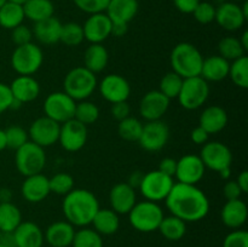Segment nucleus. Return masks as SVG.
<instances>
[{
	"label": "nucleus",
	"instance_id": "nucleus-10",
	"mask_svg": "<svg viewBox=\"0 0 248 247\" xmlns=\"http://www.w3.org/2000/svg\"><path fill=\"white\" fill-rule=\"evenodd\" d=\"M77 102L68 96L65 92H52L46 97L44 102L45 116L61 124L74 118Z\"/></svg>",
	"mask_w": 248,
	"mask_h": 247
},
{
	"label": "nucleus",
	"instance_id": "nucleus-50",
	"mask_svg": "<svg viewBox=\"0 0 248 247\" xmlns=\"http://www.w3.org/2000/svg\"><path fill=\"white\" fill-rule=\"evenodd\" d=\"M110 113H111V115H113L118 121L124 120V119H126L130 116V113H131L130 104L127 103V101L113 103L111 104Z\"/></svg>",
	"mask_w": 248,
	"mask_h": 247
},
{
	"label": "nucleus",
	"instance_id": "nucleus-15",
	"mask_svg": "<svg viewBox=\"0 0 248 247\" xmlns=\"http://www.w3.org/2000/svg\"><path fill=\"white\" fill-rule=\"evenodd\" d=\"M97 87L101 96L111 104L127 101L131 94L130 82L119 74L106 75Z\"/></svg>",
	"mask_w": 248,
	"mask_h": 247
},
{
	"label": "nucleus",
	"instance_id": "nucleus-18",
	"mask_svg": "<svg viewBox=\"0 0 248 247\" xmlns=\"http://www.w3.org/2000/svg\"><path fill=\"white\" fill-rule=\"evenodd\" d=\"M111 24L106 12L90 15L82 26L85 39L91 44H102L111 35Z\"/></svg>",
	"mask_w": 248,
	"mask_h": 247
},
{
	"label": "nucleus",
	"instance_id": "nucleus-22",
	"mask_svg": "<svg viewBox=\"0 0 248 247\" xmlns=\"http://www.w3.org/2000/svg\"><path fill=\"white\" fill-rule=\"evenodd\" d=\"M14 99L19 103H29L40 94V85L31 75H18L9 85Z\"/></svg>",
	"mask_w": 248,
	"mask_h": 247
},
{
	"label": "nucleus",
	"instance_id": "nucleus-24",
	"mask_svg": "<svg viewBox=\"0 0 248 247\" xmlns=\"http://www.w3.org/2000/svg\"><path fill=\"white\" fill-rule=\"evenodd\" d=\"M15 247H41L44 244V232L33 222H21L12 232Z\"/></svg>",
	"mask_w": 248,
	"mask_h": 247
},
{
	"label": "nucleus",
	"instance_id": "nucleus-59",
	"mask_svg": "<svg viewBox=\"0 0 248 247\" xmlns=\"http://www.w3.org/2000/svg\"><path fill=\"white\" fill-rule=\"evenodd\" d=\"M239 40H240V43H241V45H242V47L245 48V51H248V31H245L244 33H242V35H241V38H239Z\"/></svg>",
	"mask_w": 248,
	"mask_h": 247
},
{
	"label": "nucleus",
	"instance_id": "nucleus-23",
	"mask_svg": "<svg viewBox=\"0 0 248 247\" xmlns=\"http://www.w3.org/2000/svg\"><path fill=\"white\" fill-rule=\"evenodd\" d=\"M138 9V0H109L104 12L111 23L128 24L136 17Z\"/></svg>",
	"mask_w": 248,
	"mask_h": 247
},
{
	"label": "nucleus",
	"instance_id": "nucleus-11",
	"mask_svg": "<svg viewBox=\"0 0 248 247\" xmlns=\"http://www.w3.org/2000/svg\"><path fill=\"white\" fill-rule=\"evenodd\" d=\"M199 156L202 160L206 169H210L216 172L230 167L232 162V150L224 143L217 142V140L205 143Z\"/></svg>",
	"mask_w": 248,
	"mask_h": 247
},
{
	"label": "nucleus",
	"instance_id": "nucleus-60",
	"mask_svg": "<svg viewBox=\"0 0 248 247\" xmlns=\"http://www.w3.org/2000/svg\"><path fill=\"white\" fill-rule=\"evenodd\" d=\"M218 173H219V176L222 177L223 179L228 181V179H229V177L232 176V169H230V167H227V169H223L222 171H219Z\"/></svg>",
	"mask_w": 248,
	"mask_h": 247
},
{
	"label": "nucleus",
	"instance_id": "nucleus-45",
	"mask_svg": "<svg viewBox=\"0 0 248 247\" xmlns=\"http://www.w3.org/2000/svg\"><path fill=\"white\" fill-rule=\"evenodd\" d=\"M194 18L201 24H208L215 21L216 7L208 1H200L193 11Z\"/></svg>",
	"mask_w": 248,
	"mask_h": 247
},
{
	"label": "nucleus",
	"instance_id": "nucleus-42",
	"mask_svg": "<svg viewBox=\"0 0 248 247\" xmlns=\"http://www.w3.org/2000/svg\"><path fill=\"white\" fill-rule=\"evenodd\" d=\"M72 246L73 247H103V240H102V235H99L94 229L82 228V229L75 232Z\"/></svg>",
	"mask_w": 248,
	"mask_h": 247
},
{
	"label": "nucleus",
	"instance_id": "nucleus-62",
	"mask_svg": "<svg viewBox=\"0 0 248 247\" xmlns=\"http://www.w3.org/2000/svg\"><path fill=\"white\" fill-rule=\"evenodd\" d=\"M7 1L15 2V4H18V5H22V6H23V5L26 4V2L28 1V0H7Z\"/></svg>",
	"mask_w": 248,
	"mask_h": 247
},
{
	"label": "nucleus",
	"instance_id": "nucleus-39",
	"mask_svg": "<svg viewBox=\"0 0 248 247\" xmlns=\"http://www.w3.org/2000/svg\"><path fill=\"white\" fill-rule=\"evenodd\" d=\"M99 118V109L94 103L89 101H80L75 106L74 119L79 123L84 124L85 126L92 125L96 123Z\"/></svg>",
	"mask_w": 248,
	"mask_h": 247
},
{
	"label": "nucleus",
	"instance_id": "nucleus-32",
	"mask_svg": "<svg viewBox=\"0 0 248 247\" xmlns=\"http://www.w3.org/2000/svg\"><path fill=\"white\" fill-rule=\"evenodd\" d=\"M22 213L12 202H0V232L2 234L14 232L21 224Z\"/></svg>",
	"mask_w": 248,
	"mask_h": 247
},
{
	"label": "nucleus",
	"instance_id": "nucleus-30",
	"mask_svg": "<svg viewBox=\"0 0 248 247\" xmlns=\"http://www.w3.org/2000/svg\"><path fill=\"white\" fill-rule=\"evenodd\" d=\"M109 53L102 44H91L85 50L84 53V67L92 72L93 74L101 73L108 65Z\"/></svg>",
	"mask_w": 248,
	"mask_h": 247
},
{
	"label": "nucleus",
	"instance_id": "nucleus-3",
	"mask_svg": "<svg viewBox=\"0 0 248 247\" xmlns=\"http://www.w3.org/2000/svg\"><path fill=\"white\" fill-rule=\"evenodd\" d=\"M170 61L173 72L183 79H188L200 75L203 57L193 44L179 43L172 50Z\"/></svg>",
	"mask_w": 248,
	"mask_h": 247
},
{
	"label": "nucleus",
	"instance_id": "nucleus-13",
	"mask_svg": "<svg viewBox=\"0 0 248 247\" xmlns=\"http://www.w3.org/2000/svg\"><path fill=\"white\" fill-rule=\"evenodd\" d=\"M169 138L170 128L164 121H148L145 125H143L138 143L144 150L154 153L161 150L167 144Z\"/></svg>",
	"mask_w": 248,
	"mask_h": 247
},
{
	"label": "nucleus",
	"instance_id": "nucleus-7",
	"mask_svg": "<svg viewBox=\"0 0 248 247\" xmlns=\"http://www.w3.org/2000/svg\"><path fill=\"white\" fill-rule=\"evenodd\" d=\"M43 62V50L33 43L16 46L11 56V67L18 75L35 74Z\"/></svg>",
	"mask_w": 248,
	"mask_h": 247
},
{
	"label": "nucleus",
	"instance_id": "nucleus-6",
	"mask_svg": "<svg viewBox=\"0 0 248 247\" xmlns=\"http://www.w3.org/2000/svg\"><path fill=\"white\" fill-rule=\"evenodd\" d=\"M15 164L17 171L24 177L41 173L46 165V154L44 148L28 140L26 144L16 150Z\"/></svg>",
	"mask_w": 248,
	"mask_h": 247
},
{
	"label": "nucleus",
	"instance_id": "nucleus-36",
	"mask_svg": "<svg viewBox=\"0 0 248 247\" xmlns=\"http://www.w3.org/2000/svg\"><path fill=\"white\" fill-rule=\"evenodd\" d=\"M218 51L220 57L225 58L229 62L246 56V51L242 47L239 38L235 36H225L218 44Z\"/></svg>",
	"mask_w": 248,
	"mask_h": 247
},
{
	"label": "nucleus",
	"instance_id": "nucleus-58",
	"mask_svg": "<svg viewBox=\"0 0 248 247\" xmlns=\"http://www.w3.org/2000/svg\"><path fill=\"white\" fill-rule=\"evenodd\" d=\"M142 177L143 174H140V172H135L130 176V179H128V184H130L132 188H138L140 186V181H142Z\"/></svg>",
	"mask_w": 248,
	"mask_h": 247
},
{
	"label": "nucleus",
	"instance_id": "nucleus-8",
	"mask_svg": "<svg viewBox=\"0 0 248 247\" xmlns=\"http://www.w3.org/2000/svg\"><path fill=\"white\" fill-rule=\"evenodd\" d=\"M208 96H210V85L199 75L183 80L181 92L177 98L184 109L195 110L206 103Z\"/></svg>",
	"mask_w": 248,
	"mask_h": 247
},
{
	"label": "nucleus",
	"instance_id": "nucleus-27",
	"mask_svg": "<svg viewBox=\"0 0 248 247\" xmlns=\"http://www.w3.org/2000/svg\"><path fill=\"white\" fill-rule=\"evenodd\" d=\"M247 216V205L241 199L227 201L220 212L223 224L234 230L240 229L246 223Z\"/></svg>",
	"mask_w": 248,
	"mask_h": 247
},
{
	"label": "nucleus",
	"instance_id": "nucleus-56",
	"mask_svg": "<svg viewBox=\"0 0 248 247\" xmlns=\"http://www.w3.org/2000/svg\"><path fill=\"white\" fill-rule=\"evenodd\" d=\"M236 183L239 184L242 193H247L248 191V172L247 171H242L241 173L239 174V177H237L236 179Z\"/></svg>",
	"mask_w": 248,
	"mask_h": 247
},
{
	"label": "nucleus",
	"instance_id": "nucleus-33",
	"mask_svg": "<svg viewBox=\"0 0 248 247\" xmlns=\"http://www.w3.org/2000/svg\"><path fill=\"white\" fill-rule=\"evenodd\" d=\"M23 11L26 18L35 23L52 17L55 14V6L51 0H28L23 5Z\"/></svg>",
	"mask_w": 248,
	"mask_h": 247
},
{
	"label": "nucleus",
	"instance_id": "nucleus-35",
	"mask_svg": "<svg viewBox=\"0 0 248 247\" xmlns=\"http://www.w3.org/2000/svg\"><path fill=\"white\" fill-rule=\"evenodd\" d=\"M157 230L161 232L165 239L170 240V241H178L186 235V224L181 218L171 215L169 217L162 218Z\"/></svg>",
	"mask_w": 248,
	"mask_h": 247
},
{
	"label": "nucleus",
	"instance_id": "nucleus-49",
	"mask_svg": "<svg viewBox=\"0 0 248 247\" xmlns=\"http://www.w3.org/2000/svg\"><path fill=\"white\" fill-rule=\"evenodd\" d=\"M12 102H14V97H12L9 85L0 82V114L11 109Z\"/></svg>",
	"mask_w": 248,
	"mask_h": 247
},
{
	"label": "nucleus",
	"instance_id": "nucleus-54",
	"mask_svg": "<svg viewBox=\"0 0 248 247\" xmlns=\"http://www.w3.org/2000/svg\"><path fill=\"white\" fill-rule=\"evenodd\" d=\"M190 138L195 144L198 145H203L205 143L208 142V138H210V133L205 130V128L201 127L200 125L198 127L194 128L190 133Z\"/></svg>",
	"mask_w": 248,
	"mask_h": 247
},
{
	"label": "nucleus",
	"instance_id": "nucleus-28",
	"mask_svg": "<svg viewBox=\"0 0 248 247\" xmlns=\"http://www.w3.org/2000/svg\"><path fill=\"white\" fill-rule=\"evenodd\" d=\"M230 62L219 55L203 58L200 77L206 81H222L229 75Z\"/></svg>",
	"mask_w": 248,
	"mask_h": 247
},
{
	"label": "nucleus",
	"instance_id": "nucleus-38",
	"mask_svg": "<svg viewBox=\"0 0 248 247\" xmlns=\"http://www.w3.org/2000/svg\"><path fill=\"white\" fill-rule=\"evenodd\" d=\"M232 81L241 89H247L248 87V58L244 56L241 58L232 61L230 63L229 75Z\"/></svg>",
	"mask_w": 248,
	"mask_h": 247
},
{
	"label": "nucleus",
	"instance_id": "nucleus-51",
	"mask_svg": "<svg viewBox=\"0 0 248 247\" xmlns=\"http://www.w3.org/2000/svg\"><path fill=\"white\" fill-rule=\"evenodd\" d=\"M223 194H224V198L227 199V201L236 200V199L241 198L242 190L240 189L236 181H229L228 179L227 183L224 184V188H223Z\"/></svg>",
	"mask_w": 248,
	"mask_h": 247
},
{
	"label": "nucleus",
	"instance_id": "nucleus-48",
	"mask_svg": "<svg viewBox=\"0 0 248 247\" xmlns=\"http://www.w3.org/2000/svg\"><path fill=\"white\" fill-rule=\"evenodd\" d=\"M11 39L12 43L16 46L26 45V44L31 43V39H33V31L31 28H28L27 26H24L23 23L17 26L16 28H14L11 31Z\"/></svg>",
	"mask_w": 248,
	"mask_h": 247
},
{
	"label": "nucleus",
	"instance_id": "nucleus-20",
	"mask_svg": "<svg viewBox=\"0 0 248 247\" xmlns=\"http://www.w3.org/2000/svg\"><path fill=\"white\" fill-rule=\"evenodd\" d=\"M109 202L114 212L118 215H128L137 202L135 188L128 183L115 184L109 193Z\"/></svg>",
	"mask_w": 248,
	"mask_h": 247
},
{
	"label": "nucleus",
	"instance_id": "nucleus-4",
	"mask_svg": "<svg viewBox=\"0 0 248 247\" xmlns=\"http://www.w3.org/2000/svg\"><path fill=\"white\" fill-rule=\"evenodd\" d=\"M96 74L90 72L85 67H75L67 73L63 81L65 93L72 97L75 102L85 101L97 89Z\"/></svg>",
	"mask_w": 248,
	"mask_h": 247
},
{
	"label": "nucleus",
	"instance_id": "nucleus-14",
	"mask_svg": "<svg viewBox=\"0 0 248 247\" xmlns=\"http://www.w3.org/2000/svg\"><path fill=\"white\" fill-rule=\"evenodd\" d=\"M61 125L47 116H41L31 124L28 136L31 142L35 143L39 147H51L58 142Z\"/></svg>",
	"mask_w": 248,
	"mask_h": 247
},
{
	"label": "nucleus",
	"instance_id": "nucleus-5",
	"mask_svg": "<svg viewBox=\"0 0 248 247\" xmlns=\"http://www.w3.org/2000/svg\"><path fill=\"white\" fill-rule=\"evenodd\" d=\"M164 217V211L159 203L149 200L136 202L132 210L128 212L130 224L140 232H152L157 230Z\"/></svg>",
	"mask_w": 248,
	"mask_h": 247
},
{
	"label": "nucleus",
	"instance_id": "nucleus-9",
	"mask_svg": "<svg viewBox=\"0 0 248 247\" xmlns=\"http://www.w3.org/2000/svg\"><path fill=\"white\" fill-rule=\"evenodd\" d=\"M173 184V177H170L159 170H155L143 174L138 188L145 200L159 202L167 198Z\"/></svg>",
	"mask_w": 248,
	"mask_h": 247
},
{
	"label": "nucleus",
	"instance_id": "nucleus-1",
	"mask_svg": "<svg viewBox=\"0 0 248 247\" xmlns=\"http://www.w3.org/2000/svg\"><path fill=\"white\" fill-rule=\"evenodd\" d=\"M165 202L171 215L186 223L203 219L210 211V201L200 188L179 182L173 184Z\"/></svg>",
	"mask_w": 248,
	"mask_h": 247
},
{
	"label": "nucleus",
	"instance_id": "nucleus-47",
	"mask_svg": "<svg viewBox=\"0 0 248 247\" xmlns=\"http://www.w3.org/2000/svg\"><path fill=\"white\" fill-rule=\"evenodd\" d=\"M223 247H248V232L235 229L225 236Z\"/></svg>",
	"mask_w": 248,
	"mask_h": 247
},
{
	"label": "nucleus",
	"instance_id": "nucleus-34",
	"mask_svg": "<svg viewBox=\"0 0 248 247\" xmlns=\"http://www.w3.org/2000/svg\"><path fill=\"white\" fill-rule=\"evenodd\" d=\"M24 18L26 16L22 5L6 1L0 7V26L2 28L12 31L17 26L23 23Z\"/></svg>",
	"mask_w": 248,
	"mask_h": 247
},
{
	"label": "nucleus",
	"instance_id": "nucleus-31",
	"mask_svg": "<svg viewBox=\"0 0 248 247\" xmlns=\"http://www.w3.org/2000/svg\"><path fill=\"white\" fill-rule=\"evenodd\" d=\"M94 230L99 235H113L115 234L120 227L119 215L109 208H99L96 216L92 219Z\"/></svg>",
	"mask_w": 248,
	"mask_h": 247
},
{
	"label": "nucleus",
	"instance_id": "nucleus-44",
	"mask_svg": "<svg viewBox=\"0 0 248 247\" xmlns=\"http://www.w3.org/2000/svg\"><path fill=\"white\" fill-rule=\"evenodd\" d=\"M5 138H6V148L17 150L22 145L28 142V131L24 130L21 126H10L4 130Z\"/></svg>",
	"mask_w": 248,
	"mask_h": 247
},
{
	"label": "nucleus",
	"instance_id": "nucleus-19",
	"mask_svg": "<svg viewBox=\"0 0 248 247\" xmlns=\"http://www.w3.org/2000/svg\"><path fill=\"white\" fill-rule=\"evenodd\" d=\"M246 19L245 15L242 14L241 6L237 5L236 2L225 1L216 7L215 21L219 24V27L228 31H235L241 29Z\"/></svg>",
	"mask_w": 248,
	"mask_h": 247
},
{
	"label": "nucleus",
	"instance_id": "nucleus-46",
	"mask_svg": "<svg viewBox=\"0 0 248 247\" xmlns=\"http://www.w3.org/2000/svg\"><path fill=\"white\" fill-rule=\"evenodd\" d=\"M75 6L89 15L106 11L109 0H73Z\"/></svg>",
	"mask_w": 248,
	"mask_h": 247
},
{
	"label": "nucleus",
	"instance_id": "nucleus-41",
	"mask_svg": "<svg viewBox=\"0 0 248 247\" xmlns=\"http://www.w3.org/2000/svg\"><path fill=\"white\" fill-rule=\"evenodd\" d=\"M183 77H179L177 73L170 72L167 74L164 75V77L161 79L159 85V91L162 94L167 97V98L171 101V99L177 98L181 92L182 85H183Z\"/></svg>",
	"mask_w": 248,
	"mask_h": 247
},
{
	"label": "nucleus",
	"instance_id": "nucleus-64",
	"mask_svg": "<svg viewBox=\"0 0 248 247\" xmlns=\"http://www.w3.org/2000/svg\"><path fill=\"white\" fill-rule=\"evenodd\" d=\"M0 247H10V246H7V245H5V244H2V242H0Z\"/></svg>",
	"mask_w": 248,
	"mask_h": 247
},
{
	"label": "nucleus",
	"instance_id": "nucleus-29",
	"mask_svg": "<svg viewBox=\"0 0 248 247\" xmlns=\"http://www.w3.org/2000/svg\"><path fill=\"white\" fill-rule=\"evenodd\" d=\"M228 120L229 118L224 108L219 106H210L203 109L201 113L199 125L205 128L210 135H212L224 130L225 126L228 125Z\"/></svg>",
	"mask_w": 248,
	"mask_h": 247
},
{
	"label": "nucleus",
	"instance_id": "nucleus-55",
	"mask_svg": "<svg viewBox=\"0 0 248 247\" xmlns=\"http://www.w3.org/2000/svg\"><path fill=\"white\" fill-rule=\"evenodd\" d=\"M128 24L125 23H113L111 24V35L114 36H124L127 33Z\"/></svg>",
	"mask_w": 248,
	"mask_h": 247
},
{
	"label": "nucleus",
	"instance_id": "nucleus-26",
	"mask_svg": "<svg viewBox=\"0 0 248 247\" xmlns=\"http://www.w3.org/2000/svg\"><path fill=\"white\" fill-rule=\"evenodd\" d=\"M74 235V225L67 220H58L48 225L44 239L52 247H68L72 246Z\"/></svg>",
	"mask_w": 248,
	"mask_h": 247
},
{
	"label": "nucleus",
	"instance_id": "nucleus-63",
	"mask_svg": "<svg viewBox=\"0 0 248 247\" xmlns=\"http://www.w3.org/2000/svg\"><path fill=\"white\" fill-rule=\"evenodd\" d=\"M6 1H7V0H0V7H1L2 5H4Z\"/></svg>",
	"mask_w": 248,
	"mask_h": 247
},
{
	"label": "nucleus",
	"instance_id": "nucleus-2",
	"mask_svg": "<svg viewBox=\"0 0 248 247\" xmlns=\"http://www.w3.org/2000/svg\"><path fill=\"white\" fill-rule=\"evenodd\" d=\"M99 208L97 198L87 189H73L64 196L62 203L63 215L67 222L81 228L91 224Z\"/></svg>",
	"mask_w": 248,
	"mask_h": 247
},
{
	"label": "nucleus",
	"instance_id": "nucleus-25",
	"mask_svg": "<svg viewBox=\"0 0 248 247\" xmlns=\"http://www.w3.org/2000/svg\"><path fill=\"white\" fill-rule=\"evenodd\" d=\"M62 22L57 17L52 16L34 23L33 36L43 45H55L60 41Z\"/></svg>",
	"mask_w": 248,
	"mask_h": 247
},
{
	"label": "nucleus",
	"instance_id": "nucleus-16",
	"mask_svg": "<svg viewBox=\"0 0 248 247\" xmlns=\"http://www.w3.org/2000/svg\"><path fill=\"white\" fill-rule=\"evenodd\" d=\"M206 167L199 155L188 154L177 160V170L174 177L179 183L196 185L205 176Z\"/></svg>",
	"mask_w": 248,
	"mask_h": 247
},
{
	"label": "nucleus",
	"instance_id": "nucleus-12",
	"mask_svg": "<svg viewBox=\"0 0 248 247\" xmlns=\"http://www.w3.org/2000/svg\"><path fill=\"white\" fill-rule=\"evenodd\" d=\"M87 126L74 118L61 124L58 142L61 147L70 153L79 152L87 142Z\"/></svg>",
	"mask_w": 248,
	"mask_h": 247
},
{
	"label": "nucleus",
	"instance_id": "nucleus-21",
	"mask_svg": "<svg viewBox=\"0 0 248 247\" xmlns=\"http://www.w3.org/2000/svg\"><path fill=\"white\" fill-rule=\"evenodd\" d=\"M48 178L43 173L26 177L21 186V194L28 202L36 203L45 200L50 194Z\"/></svg>",
	"mask_w": 248,
	"mask_h": 247
},
{
	"label": "nucleus",
	"instance_id": "nucleus-17",
	"mask_svg": "<svg viewBox=\"0 0 248 247\" xmlns=\"http://www.w3.org/2000/svg\"><path fill=\"white\" fill-rule=\"evenodd\" d=\"M170 107V99L159 90L147 92L140 102V114L147 121L161 120Z\"/></svg>",
	"mask_w": 248,
	"mask_h": 247
},
{
	"label": "nucleus",
	"instance_id": "nucleus-43",
	"mask_svg": "<svg viewBox=\"0 0 248 247\" xmlns=\"http://www.w3.org/2000/svg\"><path fill=\"white\" fill-rule=\"evenodd\" d=\"M51 193L65 196L74 189V178L68 173H57L48 178Z\"/></svg>",
	"mask_w": 248,
	"mask_h": 247
},
{
	"label": "nucleus",
	"instance_id": "nucleus-57",
	"mask_svg": "<svg viewBox=\"0 0 248 247\" xmlns=\"http://www.w3.org/2000/svg\"><path fill=\"white\" fill-rule=\"evenodd\" d=\"M12 190L9 188H0V202H11Z\"/></svg>",
	"mask_w": 248,
	"mask_h": 247
},
{
	"label": "nucleus",
	"instance_id": "nucleus-52",
	"mask_svg": "<svg viewBox=\"0 0 248 247\" xmlns=\"http://www.w3.org/2000/svg\"><path fill=\"white\" fill-rule=\"evenodd\" d=\"M177 170V160L172 159V157H165L160 161L159 165V171L162 173L167 174L170 177H174Z\"/></svg>",
	"mask_w": 248,
	"mask_h": 247
},
{
	"label": "nucleus",
	"instance_id": "nucleus-61",
	"mask_svg": "<svg viewBox=\"0 0 248 247\" xmlns=\"http://www.w3.org/2000/svg\"><path fill=\"white\" fill-rule=\"evenodd\" d=\"M5 148H6V138H5L4 130L0 128V152H2Z\"/></svg>",
	"mask_w": 248,
	"mask_h": 247
},
{
	"label": "nucleus",
	"instance_id": "nucleus-37",
	"mask_svg": "<svg viewBox=\"0 0 248 247\" xmlns=\"http://www.w3.org/2000/svg\"><path fill=\"white\" fill-rule=\"evenodd\" d=\"M143 124L137 118L128 116L124 120L119 121L118 133L123 139L127 142H138L142 133Z\"/></svg>",
	"mask_w": 248,
	"mask_h": 247
},
{
	"label": "nucleus",
	"instance_id": "nucleus-53",
	"mask_svg": "<svg viewBox=\"0 0 248 247\" xmlns=\"http://www.w3.org/2000/svg\"><path fill=\"white\" fill-rule=\"evenodd\" d=\"M200 0H173V4L178 11L183 14H193Z\"/></svg>",
	"mask_w": 248,
	"mask_h": 247
},
{
	"label": "nucleus",
	"instance_id": "nucleus-40",
	"mask_svg": "<svg viewBox=\"0 0 248 247\" xmlns=\"http://www.w3.org/2000/svg\"><path fill=\"white\" fill-rule=\"evenodd\" d=\"M84 31L81 24L77 22H68L62 24L60 41L67 46H79L84 41Z\"/></svg>",
	"mask_w": 248,
	"mask_h": 247
}]
</instances>
